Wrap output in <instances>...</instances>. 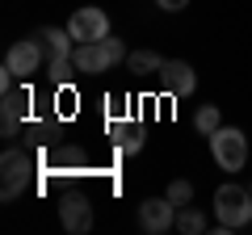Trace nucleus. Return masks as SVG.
<instances>
[{"mask_svg": "<svg viewBox=\"0 0 252 235\" xmlns=\"http://www.w3.org/2000/svg\"><path fill=\"white\" fill-rule=\"evenodd\" d=\"M215 214H219V223H223L227 231L248 227L252 223V189L248 185H235V181L219 185L215 189Z\"/></svg>", "mask_w": 252, "mask_h": 235, "instance_id": "nucleus-1", "label": "nucleus"}, {"mask_svg": "<svg viewBox=\"0 0 252 235\" xmlns=\"http://www.w3.org/2000/svg\"><path fill=\"white\" fill-rule=\"evenodd\" d=\"M206 139H210V155H215V164L223 172H240L248 164V139H244L240 126H219Z\"/></svg>", "mask_w": 252, "mask_h": 235, "instance_id": "nucleus-2", "label": "nucleus"}, {"mask_svg": "<svg viewBox=\"0 0 252 235\" xmlns=\"http://www.w3.org/2000/svg\"><path fill=\"white\" fill-rule=\"evenodd\" d=\"M0 172H4V181H0V198L13 202L21 189H26V181L34 176V155L21 151V147H4V155H0Z\"/></svg>", "mask_w": 252, "mask_h": 235, "instance_id": "nucleus-3", "label": "nucleus"}, {"mask_svg": "<svg viewBox=\"0 0 252 235\" xmlns=\"http://www.w3.org/2000/svg\"><path fill=\"white\" fill-rule=\"evenodd\" d=\"M42 63H46V51H42L38 38H21V42H13L9 55H4V67H13L21 80H30L34 72H42Z\"/></svg>", "mask_w": 252, "mask_h": 235, "instance_id": "nucleus-4", "label": "nucleus"}, {"mask_svg": "<svg viewBox=\"0 0 252 235\" xmlns=\"http://www.w3.org/2000/svg\"><path fill=\"white\" fill-rule=\"evenodd\" d=\"M156 76H160V88L168 92V97H189V92L198 88V72H193V63H185V59H164Z\"/></svg>", "mask_w": 252, "mask_h": 235, "instance_id": "nucleus-5", "label": "nucleus"}, {"mask_svg": "<svg viewBox=\"0 0 252 235\" xmlns=\"http://www.w3.org/2000/svg\"><path fill=\"white\" fill-rule=\"evenodd\" d=\"M67 34L76 38V42H101V38H109V17L101 9H76L72 21H67Z\"/></svg>", "mask_w": 252, "mask_h": 235, "instance_id": "nucleus-6", "label": "nucleus"}, {"mask_svg": "<svg viewBox=\"0 0 252 235\" xmlns=\"http://www.w3.org/2000/svg\"><path fill=\"white\" fill-rule=\"evenodd\" d=\"M139 227H143L147 235H164L177 227V206H172L168 198H147L143 206H139Z\"/></svg>", "mask_w": 252, "mask_h": 235, "instance_id": "nucleus-7", "label": "nucleus"}, {"mask_svg": "<svg viewBox=\"0 0 252 235\" xmlns=\"http://www.w3.org/2000/svg\"><path fill=\"white\" fill-rule=\"evenodd\" d=\"M26 109H30V92L26 88L0 92V135H4V139L17 135V126L26 122Z\"/></svg>", "mask_w": 252, "mask_h": 235, "instance_id": "nucleus-8", "label": "nucleus"}, {"mask_svg": "<svg viewBox=\"0 0 252 235\" xmlns=\"http://www.w3.org/2000/svg\"><path fill=\"white\" fill-rule=\"evenodd\" d=\"M59 223H63V231H72V235L93 231V202L80 198V193L63 198V202H59Z\"/></svg>", "mask_w": 252, "mask_h": 235, "instance_id": "nucleus-9", "label": "nucleus"}, {"mask_svg": "<svg viewBox=\"0 0 252 235\" xmlns=\"http://www.w3.org/2000/svg\"><path fill=\"white\" fill-rule=\"evenodd\" d=\"M72 63H76V72H80V76H101V72H109V67H114L101 42H76Z\"/></svg>", "mask_w": 252, "mask_h": 235, "instance_id": "nucleus-10", "label": "nucleus"}, {"mask_svg": "<svg viewBox=\"0 0 252 235\" xmlns=\"http://www.w3.org/2000/svg\"><path fill=\"white\" fill-rule=\"evenodd\" d=\"M34 38L42 42V51H46V63H51V59H72V51H76V38L67 34V29H55V26L38 29Z\"/></svg>", "mask_w": 252, "mask_h": 235, "instance_id": "nucleus-11", "label": "nucleus"}, {"mask_svg": "<svg viewBox=\"0 0 252 235\" xmlns=\"http://www.w3.org/2000/svg\"><path fill=\"white\" fill-rule=\"evenodd\" d=\"M109 135H114V147L118 155H139L143 151V126H122V122H109Z\"/></svg>", "mask_w": 252, "mask_h": 235, "instance_id": "nucleus-12", "label": "nucleus"}, {"mask_svg": "<svg viewBox=\"0 0 252 235\" xmlns=\"http://www.w3.org/2000/svg\"><path fill=\"white\" fill-rule=\"evenodd\" d=\"M160 63H164V59L156 51H130V55H126V72H135V76H156Z\"/></svg>", "mask_w": 252, "mask_h": 235, "instance_id": "nucleus-13", "label": "nucleus"}, {"mask_svg": "<svg viewBox=\"0 0 252 235\" xmlns=\"http://www.w3.org/2000/svg\"><path fill=\"white\" fill-rule=\"evenodd\" d=\"M177 231L181 235H202L206 231V214L198 206H177Z\"/></svg>", "mask_w": 252, "mask_h": 235, "instance_id": "nucleus-14", "label": "nucleus"}, {"mask_svg": "<svg viewBox=\"0 0 252 235\" xmlns=\"http://www.w3.org/2000/svg\"><path fill=\"white\" fill-rule=\"evenodd\" d=\"M219 126H223V114H219V105H202L198 114H193V130H202V135H215Z\"/></svg>", "mask_w": 252, "mask_h": 235, "instance_id": "nucleus-15", "label": "nucleus"}, {"mask_svg": "<svg viewBox=\"0 0 252 235\" xmlns=\"http://www.w3.org/2000/svg\"><path fill=\"white\" fill-rule=\"evenodd\" d=\"M46 76H51L55 84H67L72 76H80V72H76L72 59H51V63H46Z\"/></svg>", "mask_w": 252, "mask_h": 235, "instance_id": "nucleus-16", "label": "nucleus"}, {"mask_svg": "<svg viewBox=\"0 0 252 235\" xmlns=\"http://www.w3.org/2000/svg\"><path fill=\"white\" fill-rule=\"evenodd\" d=\"M164 198H168L172 206H189V202H193V185H189V181H172Z\"/></svg>", "mask_w": 252, "mask_h": 235, "instance_id": "nucleus-17", "label": "nucleus"}, {"mask_svg": "<svg viewBox=\"0 0 252 235\" xmlns=\"http://www.w3.org/2000/svg\"><path fill=\"white\" fill-rule=\"evenodd\" d=\"M101 46H105V55H109V63H126V46H122V38H114V34H109V38H101Z\"/></svg>", "mask_w": 252, "mask_h": 235, "instance_id": "nucleus-18", "label": "nucleus"}, {"mask_svg": "<svg viewBox=\"0 0 252 235\" xmlns=\"http://www.w3.org/2000/svg\"><path fill=\"white\" fill-rule=\"evenodd\" d=\"M156 4H160L164 13H181V9H185V4H189V0H156Z\"/></svg>", "mask_w": 252, "mask_h": 235, "instance_id": "nucleus-19", "label": "nucleus"}, {"mask_svg": "<svg viewBox=\"0 0 252 235\" xmlns=\"http://www.w3.org/2000/svg\"><path fill=\"white\" fill-rule=\"evenodd\" d=\"M248 189H252V185H248Z\"/></svg>", "mask_w": 252, "mask_h": 235, "instance_id": "nucleus-20", "label": "nucleus"}]
</instances>
